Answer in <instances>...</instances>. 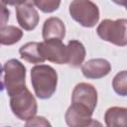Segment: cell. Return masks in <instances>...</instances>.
<instances>
[{
  "label": "cell",
  "instance_id": "obj_19",
  "mask_svg": "<svg viewBox=\"0 0 127 127\" xmlns=\"http://www.w3.org/2000/svg\"><path fill=\"white\" fill-rule=\"evenodd\" d=\"M10 12L7 8V5L5 2L0 1V28L5 27L8 20H9Z\"/></svg>",
  "mask_w": 127,
  "mask_h": 127
},
{
  "label": "cell",
  "instance_id": "obj_4",
  "mask_svg": "<svg viewBox=\"0 0 127 127\" xmlns=\"http://www.w3.org/2000/svg\"><path fill=\"white\" fill-rule=\"evenodd\" d=\"M70 17L83 27L91 28L99 20L98 7L88 0H75L69 4Z\"/></svg>",
  "mask_w": 127,
  "mask_h": 127
},
{
  "label": "cell",
  "instance_id": "obj_5",
  "mask_svg": "<svg viewBox=\"0 0 127 127\" xmlns=\"http://www.w3.org/2000/svg\"><path fill=\"white\" fill-rule=\"evenodd\" d=\"M10 106L12 112L21 120H29L37 113V101L27 87L11 96Z\"/></svg>",
  "mask_w": 127,
  "mask_h": 127
},
{
  "label": "cell",
  "instance_id": "obj_12",
  "mask_svg": "<svg viewBox=\"0 0 127 127\" xmlns=\"http://www.w3.org/2000/svg\"><path fill=\"white\" fill-rule=\"evenodd\" d=\"M67 51V64L71 66H79L85 58L84 46L76 40H71L66 46Z\"/></svg>",
  "mask_w": 127,
  "mask_h": 127
},
{
  "label": "cell",
  "instance_id": "obj_22",
  "mask_svg": "<svg viewBox=\"0 0 127 127\" xmlns=\"http://www.w3.org/2000/svg\"><path fill=\"white\" fill-rule=\"evenodd\" d=\"M6 127H10V126H6Z\"/></svg>",
  "mask_w": 127,
  "mask_h": 127
},
{
  "label": "cell",
  "instance_id": "obj_2",
  "mask_svg": "<svg viewBox=\"0 0 127 127\" xmlns=\"http://www.w3.org/2000/svg\"><path fill=\"white\" fill-rule=\"evenodd\" d=\"M4 82L8 95L13 96L26 87V67L16 59L7 61L4 64Z\"/></svg>",
  "mask_w": 127,
  "mask_h": 127
},
{
  "label": "cell",
  "instance_id": "obj_20",
  "mask_svg": "<svg viewBox=\"0 0 127 127\" xmlns=\"http://www.w3.org/2000/svg\"><path fill=\"white\" fill-rule=\"evenodd\" d=\"M83 127H103L102 126V124L99 122V121H97V120H95V119H91L85 126H83Z\"/></svg>",
  "mask_w": 127,
  "mask_h": 127
},
{
  "label": "cell",
  "instance_id": "obj_6",
  "mask_svg": "<svg viewBox=\"0 0 127 127\" xmlns=\"http://www.w3.org/2000/svg\"><path fill=\"white\" fill-rule=\"evenodd\" d=\"M97 103V91L95 87L86 82L78 83L71 94V105L92 115Z\"/></svg>",
  "mask_w": 127,
  "mask_h": 127
},
{
  "label": "cell",
  "instance_id": "obj_14",
  "mask_svg": "<svg viewBox=\"0 0 127 127\" xmlns=\"http://www.w3.org/2000/svg\"><path fill=\"white\" fill-rule=\"evenodd\" d=\"M64 118L68 127H83L91 120V116L75 109L72 106L68 107Z\"/></svg>",
  "mask_w": 127,
  "mask_h": 127
},
{
  "label": "cell",
  "instance_id": "obj_15",
  "mask_svg": "<svg viewBox=\"0 0 127 127\" xmlns=\"http://www.w3.org/2000/svg\"><path fill=\"white\" fill-rule=\"evenodd\" d=\"M22 37V30L15 26H5L0 28V45H14L19 42Z\"/></svg>",
  "mask_w": 127,
  "mask_h": 127
},
{
  "label": "cell",
  "instance_id": "obj_18",
  "mask_svg": "<svg viewBox=\"0 0 127 127\" xmlns=\"http://www.w3.org/2000/svg\"><path fill=\"white\" fill-rule=\"evenodd\" d=\"M25 127H52L51 123L43 116H34L27 120Z\"/></svg>",
  "mask_w": 127,
  "mask_h": 127
},
{
  "label": "cell",
  "instance_id": "obj_7",
  "mask_svg": "<svg viewBox=\"0 0 127 127\" xmlns=\"http://www.w3.org/2000/svg\"><path fill=\"white\" fill-rule=\"evenodd\" d=\"M39 51L42 58L52 63L63 64H67V51L60 40H48L39 43Z\"/></svg>",
  "mask_w": 127,
  "mask_h": 127
},
{
  "label": "cell",
  "instance_id": "obj_10",
  "mask_svg": "<svg viewBox=\"0 0 127 127\" xmlns=\"http://www.w3.org/2000/svg\"><path fill=\"white\" fill-rule=\"evenodd\" d=\"M65 35V28L64 22L57 17H51L47 19L43 26V39L48 40H60L62 41Z\"/></svg>",
  "mask_w": 127,
  "mask_h": 127
},
{
  "label": "cell",
  "instance_id": "obj_9",
  "mask_svg": "<svg viewBox=\"0 0 127 127\" xmlns=\"http://www.w3.org/2000/svg\"><path fill=\"white\" fill-rule=\"evenodd\" d=\"M81 71L87 78H101L111 71V64L104 59H92L82 64Z\"/></svg>",
  "mask_w": 127,
  "mask_h": 127
},
{
  "label": "cell",
  "instance_id": "obj_8",
  "mask_svg": "<svg viewBox=\"0 0 127 127\" xmlns=\"http://www.w3.org/2000/svg\"><path fill=\"white\" fill-rule=\"evenodd\" d=\"M16 15L19 25L26 31L34 30L39 23V14L32 1L17 3Z\"/></svg>",
  "mask_w": 127,
  "mask_h": 127
},
{
  "label": "cell",
  "instance_id": "obj_16",
  "mask_svg": "<svg viewBox=\"0 0 127 127\" xmlns=\"http://www.w3.org/2000/svg\"><path fill=\"white\" fill-rule=\"evenodd\" d=\"M113 88L115 92L121 96H125L127 94V73L126 70H122L117 73L112 81Z\"/></svg>",
  "mask_w": 127,
  "mask_h": 127
},
{
  "label": "cell",
  "instance_id": "obj_1",
  "mask_svg": "<svg viewBox=\"0 0 127 127\" xmlns=\"http://www.w3.org/2000/svg\"><path fill=\"white\" fill-rule=\"evenodd\" d=\"M31 81L36 95L41 99L50 98L58 84L57 71L50 65L39 64L31 69Z\"/></svg>",
  "mask_w": 127,
  "mask_h": 127
},
{
  "label": "cell",
  "instance_id": "obj_21",
  "mask_svg": "<svg viewBox=\"0 0 127 127\" xmlns=\"http://www.w3.org/2000/svg\"><path fill=\"white\" fill-rule=\"evenodd\" d=\"M1 73H2V67H1V64H0V75H1Z\"/></svg>",
  "mask_w": 127,
  "mask_h": 127
},
{
  "label": "cell",
  "instance_id": "obj_13",
  "mask_svg": "<svg viewBox=\"0 0 127 127\" xmlns=\"http://www.w3.org/2000/svg\"><path fill=\"white\" fill-rule=\"evenodd\" d=\"M19 53L21 55V58L28 63L42 64L45 62V60L42 58L39 51V43H36V42L27 43L20 48Z\"/></svg>",
  "mask_w": 127,
  "mask_h": 127
},
{
  "label": "cell",
  "instance_id": "obj_17",
  "mask_svg": "<svg viewBox=\"0 0 127 127\" xmlns=\"http://www.w3.org/2000/svg\"><path fill=\"white\" fill-rule=\"evenodd\" d=\"M34 6H37L41 11L45 13H51L57 10L61 4L60 1H52V0H38L33 1Z\"/></svg>",
  "mask_w": 127,
  "mask_h": 127
},
{
  "label": "cell",
  "instance_id": "obj_3",
  "mask_svg": "<svg viewBox=\"0 0 127 127\" xmlns=\"http://www.w3.org/2000/svg\"><path fill=\"white\" fill-rule=\"evenodd\" d=\"M126 19H118V20H103L97 27L98 36L109 43H112L116 46L124 47L127 45V37H126Z\"/></svg>",
  "mask_w": 127,
  "mask_h": 127
},
{
  "label": "cell",
  "instance_id": "obj_11",
  "mask_svg": "<svg viewBox=\"0 0 127 127\" xmlns=\"http://www.w3.org/2000/svg\"><path fill=\"white\" fill-rule=\"evenodd\" d=\"M106 127H127V109L125 107H110L104 114Z\"/></svg>",
  "mask_w": 127,
  "mask_h": 127
}]
</instances>
